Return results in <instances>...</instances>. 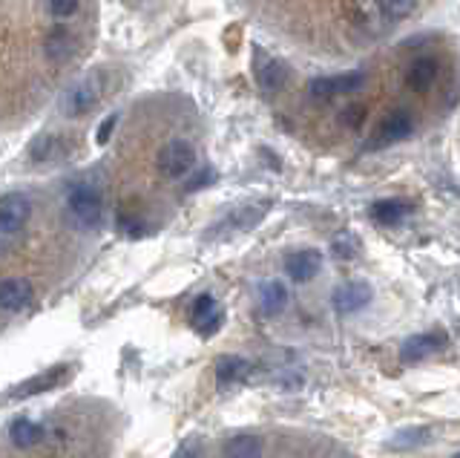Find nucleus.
<instances>
[{
  "label": "nucleus",
  "mask_w": 460,
  "mask_h": 458,
  "mask_svg": "<svg viewBox=\"0 0 460 458\" xmlns=\"http://www.w3.org/2000/svg\"><path fill=\"white\" fill-rule=\"evenodd\" d=\"M225 458H262V441L251 433H242L225 441Z\"/></svg>",
  "instance_id": "aec40b11"
},
{
  "label": "nucleus",
  "mask_w": 460,
  "mask_h": 458,
  "mask_svg": "<svg viewBox=\"0 0 460 458\" xmlns=\"http://www.w3.org/2000/svg\"><path fill=\"white\" fill-rule=\"evenodd\" d=\"M368 76L363 69H354V73H342V76H328V78H314L311 81V93L316 98H331V95H349L366 87Z\"/></svg>",
  "instance_id": "423d86ee"
},
{
  "label": "nucleus",
  "mask_w": 460,
  "mask_h": 458,
  "mask_svg": "<svg viewBox=\"0 0 460 458\" xmlns=\"http://www.w3.org/2000/svg\"><path fill=\"white\" fill-rule=\"evenodd\" d=\"M29 153H32L35 162H52V159H58V153H61V141H58V136H52V133H43L32 141Z\"/></svg>",
  "instance_id": "4be33fe9"
},
{
  "label": "nucleus",
  "mask_w": 460,
  "mask_h": 458,
  "mask_svg": "<svg viewBox=\"0 0 460 458\" xmlns=\"http://www.w3.org/2000/svg\"><path fill=\"white\" fill-rule=\"evenodd\" d=\"M374 12L385 15V21H397V18H406L417 9V4H409V0H400V4H374Z\"/></svg>",
  "instance_id": "5701e85b"
},
{
  "label": "nucleus",
  "mask_w": 460,
  "mask_h": 458,
  "mask_svg": "<svg viewBox=\"0 0 460 458\" xmlns=\"http://www.w3.org/2000/svg\"><path fill=\"white\" fill-rule=\"evenodd\" d=\"M371 285L363 283V280H349L334 289V294H331V303H334V309L340 314H354V311H363L368 303H371Z\"/></svg>",
  "instance_id": "0eeeda50"
},
{
  "label": "nucleus",
  "mask_w": 460,
  "mask_h": 458,
  "mask_svg": "<svg viewBox=\"0 0 460 458\" xmlns=\"http://www.w3.org/2000/svg\"><path fill=\"white\" fill-rule=\"evenodd\" d=\"M190 318H193V326H196V332L201 337H210L219 332V326L225 320V311L222 306L216 303V297L210 294H201L196 303H193V311H190Z\"/></svg>",
  "instance_id": "1a4fd4ad"
},
{
  "label": "nucleus",
  "mask_w": 460,
  "mask_h": 458,
  "mask_svg": "<svg viewBox=\"0 0 460 458\" xmlns=\"http://www.w3.org/2000/svg\"><path fill=\"white\" fill-rule=\"evenodd\" d=\"M248 375H251V361H244V357L222 355L219 361H216V381H219V386L242 383Z\"/></svg>",
  "instance_id": "dca6fc26"
},
{
  "label": "nucleus",
  "mask_w": 460,
  "mask_h": 458,
  "mask_svg": "<svg viewBox=\"0 0 460 458\" xmlns=\"http://www.w3.org/2000/svg\"><path fill=\"white\" fill-rule=\"evenodd\" d=\"M193 450H196L193 444H181V447H179L176 453H172L170 458H190V455H193Z\"/></svg>",
  "instance_id": "bb28decb"
},
{
  "label": "nucleus",
  "mask_w": 460,
  "mask_h": 458,
  "mask_svg": "<svg viewBox=\"0 0 460 458\" xmlns=\"http://www.w3.org/2000/svg\"><path fill=\"white\" fill-rule=\"evenodd\" d=\"M411 127H414V121H411L409 112L406 110H397L388 119H383L380 130H377V139H374L371 145L374 148H385V145H392V141L406 139V136H411Z\"/></svg>",
  "instance_id": "ddd939ff"
},
{
  "label": "nucleus",
  "mask_w": 460,
  "mask_h": 458,
  "mask_svg": "<svg viewBox=\"0 0 460 458\" xmlns=\"http://www.w3.org/2000/svg\"><path fill=\"white\" fill-rule=\"evenodd\" d=\"M213 179H216V174H213V170H201V174L190 182V184H187V191H201V188H208V184H213Z\"/></svg>",
  "instance_id": "a878e982"
},
{
  "label": "nucleus",
  "mask_w": 460,
  "mask_h": 458,
  "mask_svg": "<svg viewBox=\"0 0 460 458\" xmlns=\"http://www.w3.org/2000/svg\"><path fill=\"white\" fill-rule=\"evenodd\" d=\"M81 6L78 4H72V0H52V4H49V15H55V18H72V15H75V12H78Z\"/></svg>",
  "instance_id": "b1692460"
},
{
  "label": "nucleus",
  "mask_w": 460,
  "mask_h": 458,
  "mask_svg": "<svg viewBox=\"0 0 460 458\" xmlns=\"http://www.w3.org/2000/svg\"><path fill=\"white\" fill-rule=\"evenodd\" d=\"M119 119H121L119 112H112V116H107L104 121H101L98 133H95V136H98V139H95L98 145H107V141L112 139V130H115V127H119Z\"/></svg>",
  "instance_id": "393cba45"
},
{
  "label": "nucleus",
  "mask_w": 460,
  "mask_h": 458,
  "mask_svg": "<svg viewBox=\"0 0 460 458\" xmlns=\"http://www.w3.org/2000/svg\"><path fill=\"white\" fill-rule=\"evenodd\" d=\"M32 217V202L29 196L12 191L0 196V234H18Z\"/></svg>",
  "instance_id": "39448f33"
},
{
  "label": "nucleus",
  "mask_w": 460,
  "mask_h": 458,
  "mask_svg": "<svg viewBox=\"0 0 460 458\" xmlns=\"http://www.w3.org/2000/svg\"><path fill=\"white\" fill-rule=\"evenodd\" d=\"M196 167V148L184 139H172L158 150V174L167 179H181Z\"/></svg>",
  "instance_id": "7ed1b4c3"
},
{
  "label": "nucleus",
  "mask_w": 460,
  "mask_h": 458,
  "mask_svg": "<svg viewBox=\"0 0 460 458\" xmlns=\"http://www.w3.org/2000/svg\"><path fill=\"white\" fill-rule=\"evenodd\" d=\"M64 378H66V364H58V366H52V369H47V372H40V375H35L32 381L21 383L18 390L12 392V398H23V395L47 392V390H52V386L61 383Z\"/></svg>",
  "instance_id": "f3484780"
},
{
  "label": "nucleus",
  "mask_w": 460,
  "mask_h": 458,
  "mask_svg": "<svg viewBox=\"0 0 460 458\" xmlns=\"http://www.w3.org/2000/svg\"><path fill=\"white\" fill-rule=\"evenodd\" d=\"M440 73V64L435 58H420V61H414L411 69H409V76H406V84L411 90H429L431 84H435Z\"/></svg>",
  "instance_id": "6ab92c4d"
},
{
  "label": "nucleus",
  "mask_w": 460,
  "mask_h": 458,
  "mask_svg": "<svg viewBox=\"0 0 460 458\" xmlns=\"http://www.w3.org/2000/svg\"><path fill=\"white\" fill-rule=\"evenodd\" d=\"M452 458H460V455H452Z\"/></svg>",
  "instance_id": "cd10ccee"
},
{
  "label": "nucleus",
  "mask_w": 460,
  "mask_h": 458,
  "mask_svg": "<svg viewBox=\"0 0 460 458\" xmlns=\"http://www.w3.org/2000/svg\"><path fill=\"white\" fill-rule=\"evenodd\" d=\"M253 76L262 90L277 93L291 81V67L279 58H273V55H268L265 49H253Z\"/></svg>",
  "instance_id": "20e7f679"
},
{
  "label": "nucleus",
  "mask_w": 460,
  "mask_h": 458,
  "mask_svg": "<svg viewBox=\"0 0 460 458\" xmlns=\"http://www.w3.org/2000/svg\"><path fill=\"white\" fill-rule=\"evenodd\" d=\"M32 303V283L12 277L0 283V309L4 311H23Z\"/></svg>",
  "instance_id": "f8f14e48"
},
{
  "label": "nucleus",
  "mask_w": 460,
  "mask_h": 458,
  "mask_svg": "<svg viewBox=\"0 0 460 458\" xmlns=\"http://www.w3.org/2000/svg\"><path fill=\"white\" fill-rule=\"evenodd\" d=\"M431 441V429L429 427H406L394 433V438L385 441L388 450H414V447H423V444Z\"/></svg>",
  "instance_id": "412c9836"
},
{
  "label": "nucleus",
  "mask_w": 460,
  "mask_h": 458,
  "mask_svg": "<svg viewBox=\"0 0 460 458\" xmlns=\"http://www.w3.org/2000/svg\"><path fill=\"white\" fill-rule=\"evenodd\" d=\"M268 208H270V202L239 205L236 211H230L222 222H216V231H251V228H256V222H262Z\"/></svg>",
  "instance_id": "9b49d317"
},
{
  "label": "nucleus",
  "mask_w": 460,
  "mask_h": 458,
  "mask_svg": "<svg viewBox=\"0 0 460 458\" xmlns=\"http://www.w3.org/2000/svg\"><path fill=\"white\" fill-rule=\"evenodd\" d=\"M446 346V332H426V335H414L402 343L400 349V361L402 364H417L426 361V357L438 355Z\"/></svg>",
  "instance_id": "9d476101"
},
{
  "label": "nucleus",
  "mask_w": 460,
  "mask_h": 458,
  "mask_svg": "<svg viewBox=\"0 0 460 458\" xmlns=\"http://www.w3.org/2000/svg\"><path fill=\"white\" fill-rule=\"evenodd\" d=\"M285 274L291 277L294 283H311L323 268V254L314 248H302V251H291L285 256Z\"/></svg>",
  "instance_id": "6e6552de"
},
{
  "label": "nucleus",
  "mask_w": 460,
  "mask_h": 458,
  "mask_svg": "<svg viewBox=\"0 0 460 458\" xmlns=\"http://www.w3.org/2000/svg\"><path fill=\"white\" fill-rule=\"evenodd\" d=\"M411 211H414L411 199H377V202L368 208L371 220L377 225H397L406 220Z\"/></svg>",
  "instance_id": "4468645a"
},
{
  "label": "nucleus",
  "mask_w": 460,
  "mask_h": 458,
  "mask_svg": "<svg viewBox=\"0 0 460 458\" xmlns=\"http://www.w3.org/2000/svg\"><path fill=\"white\" fill-rule=\"evenodd\" d=\"M256 303H259V311H262L265 318H277V314H282L285 306H288V289H285V283H279V280H265L262 285H259Z\"/></svg>",
  "instance_id": "2eb2a0df"
},
{
  "label": "nucleus",
  "mask_w": 460,
  "mask_h": 458,
  "mask_svg": "<svg viewBox=\"0 0 460 458\" xmlns=\"http://www.w3.org/2000/svg\"><path fill=\"white\" fill-rule=\"evenodd\" d=\"M101 95H104V76H84L64 90L61 112L69 119H81L101 104Z\"/></svg>",
  "instance_id": "f257e3e1"
},
{
  "label": "nucleus",
  "mask_w": 460,
  "mask_h": 458,
  "mask_svg": "<svg viewBox=\"0 0 460 458\" xmlns=\"http://www.w3.org/2000/svg\"><path fill=\"white\" fill-rule=\"evenodd\" d=\"M9 441L18 450H29V447H35V444L43 441V427L32 418H14L9 427Z\"/></svg>",
  "instance_id": "a211bd4d"
},
{
  "label": "nucleus",
  "mask_w": 460,
  "mask_h": 458,
  "mask_svg": "<svg viewBox=\"0 0 460 458\" xmlns=\"http://www.w3.org/2000/svg\"><path fill=\"white\" fill-rule=\"evenodd\" d=\"M69 217L81 228H95L101 222V211H104V196L93 182H78L75 188L66 193Z\"/></svg>",
  "instance_id": "f03ea898"
}]
</instances>
